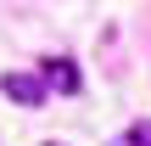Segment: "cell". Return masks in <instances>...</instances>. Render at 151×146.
<instances>
[{
    "mask_svg": "<svg viewBox=\"0 0 151 146\" xmlns=\"http://www.w3.org/2000/svg\"><path fill=\"white\" fill-rule=\"evenodd\" d=\"M39 84H45V90H62V96H73L84 79H78V68H73L67 56H45V62H39Z\"/></svg>",
    "mask_w": 151,
    "mask_h": 146,
    "instance_id": "6da1fadb",
    "label": "cell"
},
{
    "mask_svg": "<svg viewBox=\"0 0 151 146\" xmlns=\"http://www.w3.org/2000/svg\"><path fill=\"white\" fill-rule=\"evenodd\" d=\"M0 90H6L17 107H45V84H39V73H6Z\"/></svg>",
    "mask_w": 151,
    "mask_h": 146,
    "instance_id": "7a4b0ae2",
    "label": "cell"
},
{
    "mask_svg": "<svg viewBox=\"0 0 151 146\" xmlns=\"http://www.w3.org/2000/svg\"><path fill=\"white\" fill-rule=\"evenodd\" d=\"M129 141H134V146H151V124H134V129H129Z\"/></svg>",
    "mask_w": 151,
    "mask_h": 146,
    "instance_id": "3957f363",
    "label": "cell"
},
{
    "mask_svg": "<svg viewBox=\"0 0 151 146\" xmlns=\"http://www.w3.org/2000/svg\"><path fill=\"white\" fill-rule=\"evenodd\" d=\"M45 146H62V141H45Z\"/></svg>",
    "mask_w": 151,
    "mask_h": 146,
    "instance_id": "277c9868",
    "label": "cell"
}]
</instances>
